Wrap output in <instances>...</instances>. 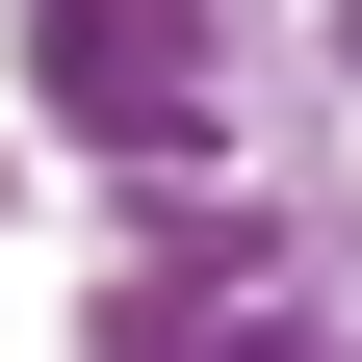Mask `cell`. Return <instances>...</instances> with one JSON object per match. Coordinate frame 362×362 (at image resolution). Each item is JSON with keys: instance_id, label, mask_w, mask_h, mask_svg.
I'll return each instance as SVG.
<instances>
[{"instance_id": "6da1fadb", "label": "cell", "mask_w": 362, "mask_h": 362, "mask_svg": "<svg viewBox=\"0 0 362 362\" xmlns=\"http://www.w3.org/2000/svg\"><path fill=\"white\" fill-rule=\"evenodd\" d=\"M52 78H78V104H104V129H181V104H207V78H181V26H156V0H52Z\"/></svg>"}]
</instances>
